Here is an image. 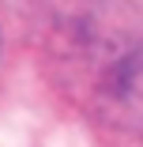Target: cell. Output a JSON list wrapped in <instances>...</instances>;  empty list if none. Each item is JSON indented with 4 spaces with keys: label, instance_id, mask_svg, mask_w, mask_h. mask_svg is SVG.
<instances>
[{
    "label": "cell",
    "instance_id": "6da1fadb",
    "mask_svg": "<svg viewBox=\"0 0 143 147\" xmlns=\"http://www.w3.org/2000/svg\"><path fill=\"white\" fill-rule=\"evenodd\" d=\"M105 98L124 125H143V45L128 49L113 64V72L105 76Z\"/></svg>",
    "mask_w": 143,
    "mask_h": 147
}]
</instances>
